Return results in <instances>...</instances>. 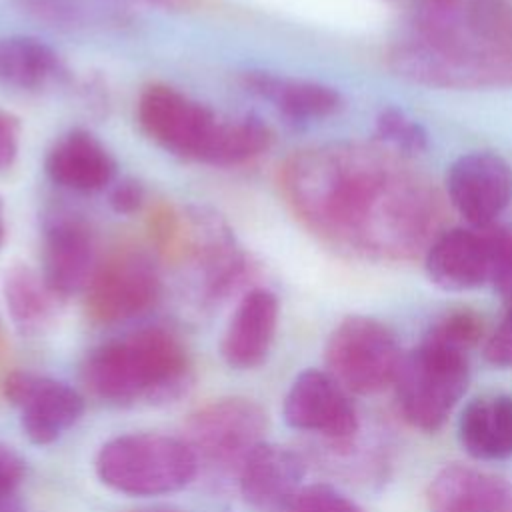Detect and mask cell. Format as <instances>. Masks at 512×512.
Here are the masks:
<instances>
[{
    "instance_id": "cell-28",
    "label": "cell",
    "mask_w": 512,
    "mask_h": 512,
    "mask_svg": "<svg viewBox=\"0 0 512 512\" xmlns=\"http://www.w3.org/2000/svg\"><path fill=\"white\" fill-rule=\"evenodd\" d=\"M144 186L134 178L114 180L110 186L108 202L118 214H134L144 204Z\"/></svg>"
},
{
    "instance_id": "cell-25",
    "label": "cell",
    "mask_w": 512,
    "mask_h": 512,
    "mask_svg": "<svg viewBox=\"0 0 512 512\" xmlns=\"http://www.w3.org/2000/svg\"><path fill=\"white\" fill-rule=\"evenodd\" d=\"M490 248V278L488 284L502 296L506 304L512 302V226L492 224L484 228Z\"/></svg>"
},
{
    "instance_id": "cell-12",
    "label": "cell",
    "mask_w": 512,
    "mask_h": 512,
    "mask_svg": "<svg viewBox=\"0 0 512 512\" xmlns=\"http://www.w3.org/2000/svg\"><path fill=\"white\" fill-rule=\"evenodd\" d=\"M282 414L290 428L332 442H348L358 432V414L348 390L322 370H304L294 378Z\"/></svg>"
},
{
    "instance_id": "cell-11",
    "label": "cell",
    "mask_w": 512,
    "mask_h": 512,
    "mask_svg": "<svg viewBox=\"0 0 512 512\" xmlns=\"http://www.w3.org/2000/svg\"><path fill=\"white\" fill-rule=\"evenodd\" d=\"M446 192L468 226L488 228L512 204V166L490 150L466 152L450 164Z\"/></svg>"
},
{
    "instance_id": "cell-13",
    "label": "cell",
    "mask_w": 512,
    "mask_h": 512,
    "mask_svg": "<svg viewBox=\"0 0 512 512\" xmlns=\"http://www.w3.org/2000/svg\"><path fill=\"white\" fill-rule=\"evenodd\" d=\"M40 262V274L58 298L86 292L100 264L90 230L76 218H58L46 228Z\"/></svg>"
},
{
    "instance_id": "cell-32",
    "label": "cell",
    "mask_w": 512,
    "mask_h": 512,
    "mask_svg": "<svg viewBox=\"0 0 512 512\" xmlns=\"http://www.w3.org/2000/svg\"><path fill=\"white\" fill-rule=\"evenodd\" d=\"M150 4H156L160 8H170V10H190L194 8L200 0H144Z\"/></svg>"
},
{
    "instance_id": "cell-33",
    "label": "cell",
    "mask_w": 512,
    "mask_h": 512,
    "mask_svg": "<svg viewBox=\"0 0 512 512\" xmlns=\"http://www.w3.org/2000/svg\"><path fill=\"white\" fill-rule=\"evenodd\" d=\"M4 236H6V226H4V208H2V202H0V246L4 242Z\"/></svg>"
},
{
    "instance_id": "cell-7",
    "label": "cell",
    "mask_w": 512,
    "mask_h": 512,
    "mask_svg": "<svg viewBox=\"0 0 512 512\" xmlns=\"http://www.w3.org/2000/svg\"><path fill=\"white\" fill-rule=\"evenodd\" d=\"M266 412L248 398H220L194 410L180 436L192 450L198 470L236 476L250 452L264 442Z\"/></svg>"
},
{
    "instance_id": "cell-24",
    "label": "cell",
    "mask_w": 512,
    "mask_h": 512,
    "mask_svg": "<svg viewBox=\"0 0 512 512\" xmlns=\"http://www.w3.org/2000/svg\"><path fill=\"white\" fill-rule=\"evenodd\" d=\"M484 334V320L480 314L468 308L450 310L438 318L426 332V336L446 342L454 348L468 352L474 344L480 342Z\"/></svg>"
},
{
    "instance_id": "cell-1",
    "label": "cell",
    "mask_w": 512,
    "mask_h": 512,
    "mask_svg": "<svg viewBox=\"0 0 512 512\" xmlns=\"http://www.w3.org/2000/svg\"><path fill=\"white\" fill-rule=\"evenodd\" d=\"M294 214L326 242L358 254H408L434 228L436 204L422 182L374 150L308 148L282 168Z\"/></svg>"
},
{
    "instance_id": "cell-10",
    "label": "cell",
    "mask_w": 512,
    "mask_h": 512,
    "mask_svg": "<svg viewBox=\"0 0 512 512\" xmlns=\"http://www.w3.org/2000/svg\"><path fill=\"white\" fill-rule=\"evenodd\" d=\"M4 396L18 410L26 438L38 446L56 442L84 412V396L76 388L30 370L6 376Z\"/></svg>"
},
{
    "instance_id": "cell-23",
    "label": "cell",
    "mask_w": 512,
    "mask_h": 512,
    "mask_svg": "<svg viewBox=\"0 0 512 512\" xmlns=\"http://www.w3.org/2000/svg\"><path fill=\"white\" fill-rule=\"evenodd\" d=\"M374 130L382 142H388L400 152L420 154L428 148V132L424 126L400 108H382L374 120Z\"/></svg>"
},
{
    "instance_id": "cell-27",
    "label": "cell",
    "mask_w": 512,
    "mask_h": 512,
    "mask_svg": "<svg viewBox=\"0 0 512 512\" xmlns=\"http://www.w3.org/2000/svg\"><path fill=\"white\" fill-rule=\"evenodd\" d=\"M484 358L492 366L512 368V302L506 306V312L494 332L484 344Z\"/></svg>"
},
{
    "instance_id": "cell-26",
    "label": "cell",
    "mask_w": 512,
    "mask_h": 512,
    "mask_svg": "<svg viewBox=\"0 0 512 512\" xmlns=\"http://www.w3.org/2000/svg\"><path fill=\"white\" fill-rule=\"evenodd\" d=\"M286 512H364L354 500L328 484L302 486Z\"/></svg>"
},
{
    "instance_id": "cell-14",
    "label": "cell",
    "mask_w": 512,
    "mask_h": 512,
    "mask_svg": "<svg viewBox=\"0 0 512 512\" xmlns=\"http://www.w3.org/2000/svg\"><path fill=\"white\" fill-rule=\"evenodd\" d=\"M306 466L290 448L260 442L238 474L244 502L256 512H286L294 494L302 488Z\"/></svg>"
},
{
    "instance_id": "cell-18",
    "label": "cell",
    "mask_w": 512,
    "mask_h": 512,
    "mask_svg": "<svg viewBox=\"0 0 512 512\" xmlns=\"http://www.w3.org/2000/svg\"><path fill=\"white\" fill-rule=\"evenodd\" d=\"M44 166L54 184L84 194L104 190L112 186L116 178L112 154L86 130H72L58 138Z\"/></svg>"
},
{
    "instance_id": "cell-34",
    "label": "cell",
    "mask_w": 512,
    "mask_h": 512,
    "mask_svg": "<svg viewBox=\"0 0 512 512\" xmlns=\"http://www.w3.org/2000/svg\"><path fill=\"white\" fill-rule=\"evenodd\" d=\"M388 2H400V4H404V2H414V4H422L424 0H388Z\"/></svg>"
},
{
    "instance_id": "cell-2",
    "label": "cell",
    "mask_w": 512,
    "mask_h": 512,
    "mask_svg": "<svg viewBox=\"0 0 512 512\" xmlns=\"http://www.w3.org/2000/svg\"><path fill=\"white\" fill-rule=\"evenodd\" d=\"M388 60L424 86H512V0H424Z\"/></svg>"
},
{
    "instance_id": "cell-30",
    "label": "cell",
    "mask_w": 512,
    "mask_h": 512,
    "mask_svg": "<svg viewBox=\"0 0 512 512\" xmlns=\"http://www.w3.org/2000/svg\"><path fill=\"white\" fill-rule=\"evenodd\" d=\"M20 126L14 116L0 110V172L10 168L18 156Z\"/></svg>"
},
{
    "instance_id": "cell-19",
    "label": "cell",
    "mask_w": 512,
    "mask_h": 512,
    "mask_svg": "<svg viewBox=\"0 0 512 512\" xmlns=\"http://www.w3.org/2000/svg\"><path fill=\"white\" fill-rule=\"evenodd\" d=\"M244 84L292 120H322L342 108L340 92L316 80L252 70L244 76Z\"/></svg>"
},
{
    "instance_id": "cell-16",
    "label": "cell",
    "mask_w": 512,
    "mask_h": 512,
    "mask_svg": "<svg viewBox=\"0 0 512 512\" xmlns=\"http://www.w3.org/2000/svg\"><path fill=\"white\" fill-rule=\"evenodd\" d=\"M280 304L266 288L248 290L236 304L220 342V354L230 368L252 370L260 366L274 342Z\"/></svg>"
},
{
    "instance_id": "cell-6",
    "label": "cell",
    "mask_w": 512,
    "mask_h": 512,
    "mask_svg": "<svg viewBox=\"0 0 512 512\" xmlns=\"http://www.w3.org/2000/svg\"><path fill=\"white\" fill-rule=\"evenodd\" d=\"M468 380V352L424 336L402 356L394 380L404 420L424 432L438 430L464 396Z\"/></svg>"
},
{
    "instance_id": "cell-4",
    "label": "cell",
    "mask_w": 512,
    "mask_h": 512,
    "mask_svg": "<svg viewBox=\"0 0 512 512\" xmlns=\"http://www.w3.org/2000/svg\"><path fill=\"white\" fill-rule=\"evenodd\" d=\"M136 118L160 148L212 166L244 164L266 152L272 142L260 118H226L166 84H152L140 94Z\"/></svg>"
},
{
    "instance_id": "cell-31",
    "label": "cell",
    "mask_w": 512,
    "mask_h": 512,
    "mask_svg": "<svg viewBox=\"0 0 512 512\" xmlns=\"http://www.w3.org/2000/svg\"><path fill=\"white\" fill-rule=\"evenodd\" d=\"M0 512H26V506L18 496V490L0 494Z\"/></svg>"
},
{
    "instance_id": "cell-29",
    "label": "cell",
    "mask_w": 512,
    "mask_h": 512,
    "mask_svg": "<svg viewBox=\"0 0 512 512\" xmlns=\"http://www.w3.org/2000/svg\"><path fill=\"white\" fill-rule=\"evenodd\" d=\"M26 464L18 452L0 442V494L16 492L24 480Z\"/></svg>"
},
{
    "instance_id": "cell-20",
    "label": "cell",
    "mask_w": 512,
    "mask_h": 512,
    "mask_svg": "<svg viewBox=\"0 0 512 512\" xmlns=\"http://www.w3.org/2000/svg\"><path fill=\"white\" fill-rule=\"evenodd\" d=\"M458 438L476 460H504L512 456V396L484 394L460 414Z\"/></svg>"
},
{
    "instance_id": "cell-5",
    "label": "cell",
    "mask_w": 512,
    "mask_h": 512,
    "mask_svg": "<svg viewBox=\"0 0 512 512\" xmlns=\"http://www.w3.org/2000/svg\"><path fill=\"white\" fill-rule=\"evenodd\" d=\"M98 480L126 496H162L188 486L198 462L178 436L132 432L104 442L96 454Z\"/></svg>"
},
{
    "instance_id": "cell-22",
    "label": "cell",
    "mask_w": 512,
    "mask_h": 512,
    "mask_svg": "<svg viewBox=\"0 0 512 512\" xmlns=\"http://www.w3.org/2000/svg\"><path fill=\"white\" fill-rule=\"evenodd\" d=\"M56 294L44 282L40 270L18 264L4 276V300L12 322L22 334H38L52 318Z\"/></svg>"
},
{
    "instance_id": "cell-35",
    "label": "cell",
    "mask_w": 512,
    "mask_h": 512,
    "mask_svg": "<svg viewBox=\"0 0 512 512\" xmlns=\"http://www.w3.org/2000/svg\"><path fill=\"white\" fill-rule=\"evenodd\" d=\"M148 512H182V510H148Z\"/></svg>"
},
{
    "instance_id": "cell-8",
    "label": "cell",
    "mask_w": 512,
    "mask_h": 512,
    "mask_svg": "<svg viewBox=\"0 0 512 512\" xmlns=\"http://www.w3.org/2000/svg\"><path fill=\"white\" fill-rule=\"evenodd\" d=\"M402 350L388 326L370 316H348L328 336V374L348 392L376 394L394 384Z\"/></svg>"
},
{
    "instance_id": "cell-21",
    "label": "cell",
    "mask_w": 512,
    "mask_h": 512,
    "mask_svg": "<svg viewBox=\"0 0 512 512\" xmlns=\"http://www.w3.org/2000/svg\"><path fill=\"white\" fill-rule=\"evenodd\" d=\"M60 74L58 54L24 34L0 38V82L16 90H38Z\"/></svg>"
},
{
    "instance_id": "cell-3",
    "label": "cell",
    "mask_w": 512,
    "mask_h": 512,
    "mask_svg": "<svg viewBox=\"0 0 512 512\" xmlns=\"http://www.w3.org/2000/svg\"><path fill=\"white\" fill-rule=\"evenodd\" d=\"M84 388L114 406L176 402L192 384L190 356L166 328L150 326L92 348L80 368Z\"/></svg>"
},
{
    "instance_id": "cell-15",
    "label": "cell",
    "mask_w": 512,
    "mask_h": 512,
    "mask_svg": "<svg viewBox=\"0 0 512 512\" xmlns=\"http://www.w3.org/2000/svg\"><path fill=\"white\" fill-rule=\"evenodd\" d=\"M424 268L442 290L464 292L488 284L490 248L484 228H450L426 248Z\"/></svg>"
},
{
    "instance_id": "cell-17",
    "label": "cell",
    "mask_w": 512,
    "mask_h": 512,
    "mask_svg": "<svg viewBox=\"0 0 512 512\" xmlns=\"http://www.w3.org/2000/svg\"><path fill=\"white\" fill-rule=\"evenodd\" d=\"M430 512H512V484L462 464L442 468L428 486Z\"/></svg>"
},
{
    "instance_id": "cell-9",
    "label": "cell",
    "mask_w": 512,
    "mask_h": 512,
    "mask_svg": "<svg viewBox=\"0 0 512 512\" xmlns=\"http://www.w3.org/2000/svg\"><path fill=\"white\" fill-rule=\"evenodd\" d=\"M84 294L86 312L94 322H126L156 304L160 296V274L144 252H120L98 264Z\"/></svg>"
}]
</instances>
